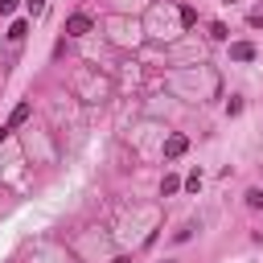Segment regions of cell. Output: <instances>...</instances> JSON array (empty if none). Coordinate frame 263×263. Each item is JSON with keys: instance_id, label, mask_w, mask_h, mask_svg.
I'll return each mask as SVG.
<instances>
[{"instance_id": "1", "label": "cell", "mask_w": 263, "mask_h": 263, "mask_svg": "<svg viewBox=\"0 0 263 263\" xmlns=\"http://www.w3.org/2000/svg\"><path fill=\"white\" fill-rule=\"evenodd\" d=\"M185 152H189V136L173 132V136L164 140V160H177V156H185Z\"/></svg>"}, {"instance_id": "2", "label": "cell", "mask_w": 263, "mask_h": 263, "mask_svg": "<svg viewBox=\"0 0 263 263\" xmlns=\"http://www.w3.org/2000/svg\"><path fill=\"white\" fill-rule=\"evenodd\" d=\"M66 33H70V37H86V33H90V16H86V12H74V16L66 21Z\"/></svg>"}, {"instance_id": "3", "label": "cell", "mask_w": 263, "mask_h": 263, "mask_svg": "<svg viewBox=\"0 0 263 263\" xmlns=\"http://www.w3.org/2000/svg\"><path fill=\"white\" fill-rule=\"evenodd\" d=\"M29 115H33V107H29V103H16V107H12V115H8V123H4V127H8V132H16V127H21V123H25V119H29Z\"/></svg>"}, {"instance_id": "4", "label": "cell", "mask_w": 263, "mask_h": 263, "mask_svg": "<svg viewBox=\"0 0 263 263\" xmlns=\"http://www.w3.org/2000/svg\"><path fill=\"white\" fill-rule=\"evenodd\" d=\"M230 58H234V62H255V45H251V41H234V45H230Z\"/></svg>"}, {"instance_id": "5", "label": "cell", "mask_w": 263, "mask_h": 263, "mask_svg": "<svg viewBox=\"0 0 263 263\" xmlns=\"http://www.w3.org/2000/svg\"><path fill=\"white\" fill-rule=\"evenodd\" d=\"M25 33H29L25 21H12V25H8V41H25Z\"/></svg>"}, {"instance_id": "6", "label": "cell", "mask_w": 263, "mask_h": 263, "mask_svg": "<svg viewBox=\"0 0 263 263\" xmlns=\"http://www.w3.org/2000/svg\"><path fill=\"white\" fill-rule=\"evenodd\" d=\"M181 25H185V29H193V25H197V12H193V8H189V4H185V8H181Z\"/></svg>"}, {"instance_id": "7", "label": "cell", "mask_w": 263, "mask_h": 263, "mask_svg": "<svg viewBox=\"0 0 263 263\" xmlns=\"http://www.w3.org/2000/svg\"><path fill=\"white\" fill-rule=\"evenodd\" d=\"M210 37H214V41H226L230 33H226V25H222V21H214V25H210Z\"/></svg>"}, {"instance_id": "8", "label": "cell", "mask_w": 263, "mask_h": 263, "mask_svg": "<svg viewBox=\"0 0 263 263\" xmlns=\"http://www.w3.org/2000/svg\"><path fill=\"white\" fill-rule=\"evenodd\" d=\"M185 189H189V193H197V189H201V173H197V168L185 177Z\"/></svg>"}, {"instance_id": "9", "label": "cell", "mask_w": 263, "mask_h": 263, "mask_svg": "<svg viewBox=\"0 0 263 263\" xmlns=\"http://www.w3.org/2000/svg\"><path fill=\"white\" fill-rule=\"evenodd\" d=\"M177 189H181V181H177V177H164V181H160V193H164V197H168V193H177Z\"/></svg>"}, {"instance_id": "10", "label": "cell", "mask_w": 263, "mask_h": 263, "mask_svg": "<svg viewBox=\"0 0 263 263\" xmlns=\"http://www.w3.org/2000/svg\"><path fill=\"white\" fill-rule=\"evenodd\" d=\"M247 205L259 210V205H263V189H247Z\"/></svg>"}, {"instance_id": "11", "label": "cell", "mask_w": 263, "mask_h": 263, "mask_svg": "<svg viewBox=\"0 0 263 263\" xmlns=\"http://www.w3.org/2000/svg\"><path fill=\"white\" fill-rule=\"evenodd\" d=\"M238 111H242V99L230 95V99H226V115H238Z\"/></svg>"}, {"instance_id": "12", "label": "cell", "mask_w": 263, "mask_h": 263, "mask_svg": "<svg viewBox=\"0 0 263 263\" xmlns=\"http://www.w3.org/2000/svg\"><path fill=\"white\" fill-rule=\"evenodd\" d=\"M247 25H251V29H259V25H263V8H255V12L247 16Z\"/></svg>"}, {"instance_id": "13", "label": "cell", "mask_w": 263, "mask_h": 263, "mask_svg": "<svg viewBox=\"0 0 263 263\" xmlns=\"http://www.w3.org/2000/svg\"><path fill=\"white\" fill-rule=\"evenodd\" d=\"M12 8H16V0H0V16H8Z\"/></svg>"}, {"instance_id": "14", "label": "cell", "mask_w": 263, "mask_h": 263, "mask_svg": "<svg viewBox=\"0 0 263 263\" xmlns=\"http://www.w3.org/2000/svg\"><path fill=\"white\" fill-rule=\"evenodd\" d=\"M25 4H29V12H33V16H37V12L45 8V0H25Z\"/></svg>"}, {"instance_id": "15", "label": "cell", "mask_w": 263, "mask_h": 263, "mask_svg": "<svg viewBox=\"0 0 263 263\" xmlns=\"http://www.w3.org/2000/svg\"><path fill=\"white\" fill-rule=\"evenodd\" d=\"M111 263H132V259H127V255H115V259H111Z\"/></svg>"}]
</instances>
